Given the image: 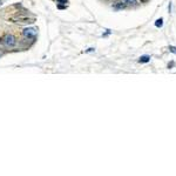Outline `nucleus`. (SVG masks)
Returning a JSON list of instances; mask_svg holds the SVG:
<instances>
[{
    "label": "nucleus",
    "instance_id": "1",
    "mask_svg": "<svg viewBox=\"0 0 176 176\" xmlns=\"http://www.w3.org/2000/svg\"><path fill=\"white\" fill-rule=\"evenodd\" d=\"M12 20L17 21V22H21V24H32L35 21V18L34 17H29L27 14H22V13H17Z\"/></svg>",
    "mask_w": 176,
    "mask_h": 176
},
{
    "label": "nucleus",
    "instance_id": "4",
    "mask_svg": "<svg viewBox=\"0 0 176 176\" xmlns=\"http://www.w3.org/2000/svg\"><path fill=\"white\" fill-rule=\"evenodd\" d=\"M113 7H114L115 10H122V8H125V4H122V3H116V4L113 5Z\"/></svg>",
    "mask_w": 176,
    "mask_h": 176
},
{
    "label": "nucleus",
    "instance_id": "6",
    "mask_svg": "<svg viewBox=\"0 0 176 176\" xmlns=\"http://www.w3.org/2000/svg\"><path fill=\"white\" fill-rule=\"evenodd\" d=\"M162 25H163V19H157L156 22H155V26L156 27H162Z\"/></svg>",
    "mask_w": 176,
    "mask_h": 176
},
{
    "label": "nucleus",
    "instance_id": "8",
    "mask_svg": "<svg viewBox=\"0 0 176 176\" xmlns=\"http://www.w3.org/2000/svg\"><path fill=\"white\" fill-rule=\"evenodd\" d=\"M125 3H127V4H135L136 3V0H123Z\"/></svg>",
    "mask_w": 176,
    "mask_h": 176
},
{
    "label": "nucleus",
    "instance_id": "11",
    "mask_svg": "<svg viewBox=\"0 0 176 176\" xmlns=\"http://www.w3.org/2000/svg\"><path fill=\"white\" fill-rule=\"evenodd\" d=\"M3 5V1H1V0H0V6H1Z\"/></svg>",
    "mask_w": 176,
    "mask_h": 176
},
{
    "label": "nucleus",
    "instance_id": "2",
    "mask_svg": "<svg viewBox=\"0 0 176 176\" xmlns=\"http://www.w3.org/2000/svg\"><path fill=\"white\" fill-rule=\"evenodd\" d=\"M37 33H38V29H37V28H33V27L25 28L24 32H22L24 37H26V38H34V37L37 35Z\"/></svg>",
    "mask_w": 176,
    "mask_h": 176
},
{
    "label": "nucleus",
    "instance_id": "9",
    "mask_svg": "<svg viewBox=\"0 0 176 176\" xmlns=\"http://www.w3.org/2000/svg\"><path fill=\"white\" fill-rule=\"evenodd\" d=\"M91 52H94V48H88V49L86 51V53H91Z\"/></svg>",
    "mask_w": 176,
    "mask_h": 176
},
{
    "label": "nucleus",
    "instance_id": "7",
    "mask_svg": "<svg viewBox=\"0 0 176 176\" xmlns=\"http://www.w3.org/2000/svg\"><path fill=\"white\" fill-rule=\"evenodd\" d=\"M56 3H58V4H65V5H66V4L68 3V0H56Z\"/></svg>",
    "mask_w": 176,
    "mask_h": 176
},
{
    "label": "nucleus",
    "instance_id": "10",
    "mask_svg": "<svg viewBox=\"0 0 176 176\" xmlns=\"http://www.w3.org/2000/svg\"><path fill=\"white\" fill-rule=\"evenodd\" d=\"M170 51H171L173 53H176V48H175V47H170Z\"/></svg>",
    "mask_w": 176,
    "mask_h": 176
},
{
    "label": "nucleus",
    "instance_id": "3",
    "mask_svg": "<svg viewBox=\"0 0 176 176\" xmlns=\"http://www.w3.org/2000/svg\"><path fill=\"white\" fill-rule=\"evenodd\" d=\"M4 44H5L6 46H8V47H12V46H14V45L17 44V40H15V38H14L13 35L7 34V35L4 37Z\"/></svg>",
    "mask_w": 176,
    "mask_h": 176
},
{
    "label": "nucleus",
    "instance_id": "5",
    "mask_svg": "<svg viewBox=\"0 0 176 176\" xmlns=\"http://www.w3.org/2000/svg\"><path fill=\"white\" fill-rule=\"evenodd\" d=\"M149 60H150V58H149L148 55H144V56H141V58H140L139 61H140V62H148Z\"/></svg>",
    "mask_w": 176,
    "mask_h": 176
}]
</instances>
